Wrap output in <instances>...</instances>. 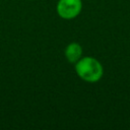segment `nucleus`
I'll return each instance as SVG.
<instances>
[{
    "instance_id": "f03ea898",
    "label": "nucleus",
    "mask_w": 130,
    "mask_h": 130,
    "mask_svg": "<svg viewBox=\"0 0 130 130\" xmlns=\"http://www.w3.org/2000/svg\"><path fill=\"white\" fill-rule=\"evenodd\" d=\"M82 10V0H58L57 14L65 20L76 18Z\"/></svg>"
},
{
    "instance_id": "7ed1b4c3",
    "label": "nucleus",
    "mask_w": 130,
    "mask_h": 130,
    "mask_svg": "<svg viewBox=\"0 0 130 130\" xmlns=\"http://www.w3.org/2000/svg\"><path fill=\"white\" fill-rule=\"evenodd\" d=\"M82 47L79 43L77 42H71L69 43L65 50H64V55L66 60L71 63V64H75L81 57H82Z\"/></svg>"
},
{
    "instance_id": "f257e3e1",
    "label": "nucleus",
    "mask_w": 130,
    "mask_h": 130,
    "mask_svg": "<svg viewBox=\"0 0 130 130\" xmlns=\"http://www.w3.org/2000/svg\"><path fill=\"white\" fill-rule=\"evenodd\" d=\"M74 70L80 79L88 83L100 81L104 75V67L102 63L91 56L81 57L74 64Z\"/></svg>"
}]
</instances>
